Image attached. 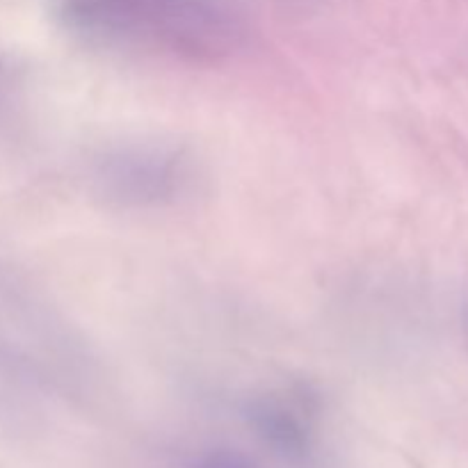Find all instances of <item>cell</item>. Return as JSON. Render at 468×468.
Segmentation results:
<instances>
[{
    "label": "cell",
    "instance_id": "cell-1",
    "mask_svg": "<svg viewBox=\"0 0 468 468\" xmlns=\"http://www.w3.org/2000/svg\"><path fill=\"white\" fill-rule=\"evenodd\" d=\"M197 468H250V466L242 464V462L231 460V457H208V460H204L201 464H197Z\"/></svg>",
    "mask_w": 468,
    "mask_h": 468
}]
</instances>
